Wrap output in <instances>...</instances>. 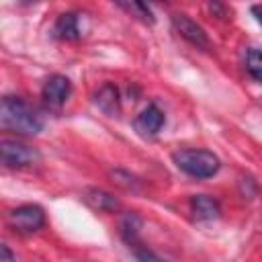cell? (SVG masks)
Listing matches in <instances>:
<instances>
[{"mask_svg":"<svg viewBox=\"0 0 262 262\" xmlns=\"http://www.w3.org/2000/svg\"><path fill=\"white\" fill-rule=\"evenodd\" d=\"M252 14H254L256 20L262 25V4H254V6H252Z\"/></svg>","mask_w":262,"mask_h":262,"instance_id":"e0dca14e","label":"cell"},{"mask_svg":"<svg viewBox=\"0 0 262 262\" xmlns=\"http://www.w3.org/2000/svg\"><path fill=\"white\" fill-rule=\"evenodd\" d=\"M0 262H16L14 254L10 252V248H8L6 244H2V246H0Z\"/></svg>","mask_w":262,"mask_h":262,"instance_id":"2e32d148","label":"cell"},{"mask_svg":"<svg viewBox=\"0 0 262 262\" xmlns=\"http://www.w3.org/2000/svg\"><path fill=\"white\" fill-rule=\"evenodd\" d=\"M0 125L16 135H37L43 129V117L20 96H4L0 102Z\"/></svg>","mask_w":262,"mask_h":262,"instance_id":"6da1fadb","label":"cell"},{"mask_svg":"<svg viewBox=\"0 0 262 262\" xmlns=\"http://www.w3.org/2000/svg\"><path fill=\"white\" fill-rule=\"evenodd\" d=\"M164 125V113L158 108V104H147L133 121V127L139 135H156Z\"/></svg>","mask_w":262,"mask_h":262,"instance_id":"52a82bcc","label":"cell"},{"mask_svg":"<svg viewBox=\"0 0 262 262\" xmlns=\"http://www.w3.org/2000/svg\"><path fill=\"white\" fill-rule=\"evenodd\" d=\"M139 227H141V219L135 215V213H127L121 221V233L125 237L127 244H133V242H139Z\"/></svg>","mask_w":262,"mask_h":262,"instance_id":"4fadbf2b","label":"cell"},{"mask_svg":"<svg viewBox=\"0 0 262 262\" xmlns=\"http://www.w3.org/2000/svg\"><path fill=\"white\" fill-rule=\"evenodd\" d=\"M129 248H131V252H133V256L137 258V262H166L164 258H160L156 252H151L147 246H143L141 242H133V244H129Z\"/></svg>","mask_w":262,"mask_h":262,"instance_id":"9a60e30c","label":"cell"},{"mask_svg":"<svg viewBox=\"0 0 262 262\" xmlns=\"http://www.w3.org/2000/svg\"><path fill=\"white\" fill-rule=\"evenodd\" d=\"M53 35L61 41H78L82 37V31H80V14L70 10V12H63L57 16L55 20V27H53Z\"/></svg>","mask_w":262,"mask_h":262,"instance_id":"ba28073f","label":"cell"},{"mask_svg":"<svg viewBox=\"0 0 262 262\" xmlns=\"http://www.w3.org/2000/svg\"><path fill=\"white\" fill-rule=\"evenodd\" d=\"M94 104L102 111V113H106V115H117L119 111H121V98H119V90H117V86L115 84H111V82H106V84H102L96 92H94Z\"/></svg>","mask_w":262,"mask_h":262,"instance_id":"9c48e42d","label":"cell"},{"mask_svg":"<svg viewBox=\"0 0 262 262\" xmlns=\"http://www.w3.org/2000/svg\"><path fill=\"white\" fill-rule=\"evenodd\" d=\"M172 160L178 170L192 178H211L221 168L219 158L209 149H178L172 154Z\"/></svg>","mask_w":262,"mask_h":262,"instance_id":"7a4b0ae2","label":"cell"},{"mask_svg":"<svg viewBox=\"0 0 262 262\" xmlns=\"http://www.w3.org/2000/svg\"><path fill=\"white\" fill-rule=\"evenodd\" d=\"M172 27H174V31H176L182 39H186L190 45H194V47H199V49H209V47H211L205 29H203L201 25H196L192 18H188L186 14L174 12V14H172Z\"/></svg>","mask_w":262,"mask_h":262,"instance_id":"5b68a950","label":"cell"},{"mask_svg":"<svg viewBox=\"0 0 262 262\" xmlns=\"http://www.w3.org/2000/svg\"><path fill=\"white\" fill-rule=\"evenodd\" d=\"M8 221L18 233H33L45 225V211L39 205H20L10 211Z\"/></svg>","mask_w":262,"mask_h":262,"instance_id":"277c9868","label":"cell"},{"mask_svg":"<svg viewBox=\"0 0 262 262\" xmlns=\"http://www.w3.org/2000/svg\"><path fill=\"white\" fill-rule=\"evenodd\" d=\"M70 94H72V82L61 74L49 76L43 84V90H41L43 100L53 108H59L70 98Z\"/></svg>","mask_w":262,"mask_h":262,"instance_id":"8992f818","label":"cell"},{"mask_svg":"<svg viewBox=\"0 0 262 262\" xmlns=\"http://www.w3.org/2000/svg\"><path fill=\"white\" fill-rule=\"evenodd\" d=\"M84 203L94 209V211H104V213H115L119 209V201L106 192V190H100V188H88L84 190Z\"/></svg>","mask_w":262,"mask_h":262,"instance_id":"8fae6325","label":"cell"},{"mask_svg":"<svg viewBox=\"0 0 262 262\" xmlns=\"http://www.w3.org/2000/svg\"><path fill=\"white\" fill-rule=\"evenodd\" d=\"M190 209H192L194 219H199V221H213L221 213L219 201L209 194H194L190 199Z\"/></svg>","mask_w":262,"mask_h":262,"instance_id":"30bf717a","label":"cell"},{"mask_svg":"<svg viewBox=\"0 0 262 262\" xmlns=\"http://www.w3.org/2000/svg\"><path fill=\"white\" fill-rule=\"evenodd\" d=\"M246 70H248V74L256 82H262V51H258V49H250L248 51V55H246Z\"/></svg>","mask_w":262,"mask_h":262,"instance_id":"5bb4252c","label":"cell"},{"mask_svg":"<svg viewBox=\"0 0 262 262\" xmlns=\"http://www.w3.org/2000/svg\"><path fill=\"white\" fill-rule=\"evenodd\" d=\"M0 158L6 168H29L41 160V154L16 139H2L0 141Z\"/></svg>","mask_w":262,"mask_h":262,"instance_id":"3957f363","label":"cell"},{"mask_svg":"<svg viewBox=\"0 0 262 262\" xmlns=\"http://www.w3.org/2000/svg\"><path fill=\"white\" fill-rule=\"evenodd\" d=\"M117 6L123 8L125 12H129L131 16L139 18L141 23H147V25L154 23V14H151L149 6L143 4V2H137V0H131V2H117Z\"/></svg>","mask_w":262,"mask_h":262,"instance_id":"7c38bea8","label":"cell"}]
</instances>
